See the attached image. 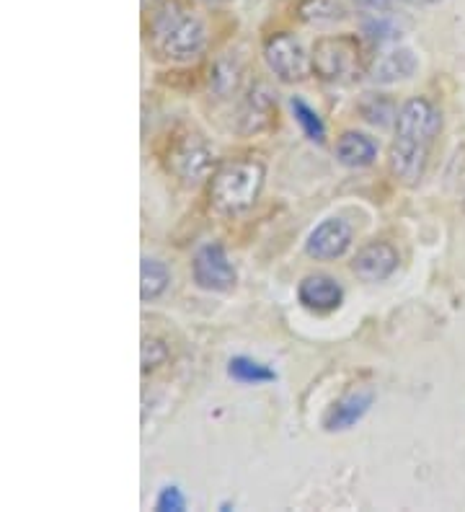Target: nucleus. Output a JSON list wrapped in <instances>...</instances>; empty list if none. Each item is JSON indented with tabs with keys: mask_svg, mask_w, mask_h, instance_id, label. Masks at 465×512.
<instances>
[{
	"mask_svg": "<svg viewBox=\"0 0 465 512\" xmlns=\"http://www.w3.org/2000/svg\"><path fill=\"white\" fill-rule=\"evenodd\" d=\"M168 282H171V269L166 267V262H158V259L145 256L143 264H140V298L145 303L161 298L168 290Z\"/></svg>",
	"mask_w": 465,
	"mask_h": 512,
	"instance_id": "obj_16",
	"label": "nucleus"
},
{
	"mask_svg": "<svg viewBox=\"0 0 465 512\" xmlns=\"http://www.w3.org/2000/svg\"><path fill=\"white\" fill-rule=\"evenodd\" d=\"M241 81H243V65L238 63L236 57H223V60H217V65L212 68V75H210V88L220 96V99L236 94L238 88H241Z\"/></svg>",
	"mask_w": 465,
	"mask_h": 512,
	"instance_id": "obj_20",
	"label": "nucleus"
},
{
	"mask_svg": "<svg viewBox=\"0 0 465 512\" xmlns=\"http://www.w3.org/2000/svg\"><path fill=\"white\" fill-rule=\"evenodd\" d=\"M352 246V225L344 218H326L310 231L308 241H305V251L310 259L318 262H329V259H339L347 254Z\"/></svg>",
	"mask_w": 465,
	"mask_h": 512,
	"instance_id": "obj_8",
	"label": "nucleus"
},
{
	"mask_svg": "<svg viewBox=\"0 0 465 512\" xmlns=\"http://www.w3.org/2000/svg\"><path fill=\"white\" fill-rule=\"evenodd\" d=\"M264 63L277 75L282 83H300L308 78L310 57L305 55V47L298 37L292 34H274L264 44Z\"/></svg>",
	"mask_w": 465,
	"mask_h": 512,
	"instance_id": "obj_6",
	"label": "nucleus"
},
{
	"mask_svg": "<svg viewBox=\"0 0 465 512\" xmlns=\"http://www.w3.org/2000/svg\"><path fill=\"white\" fill-rule=\"evenodd\" d=\"M143 3H145V6H148V3H155V0H143Z\"/></svg>",
	"mask_w": 465,
	"mask_h": 512,
	"instance_id": "obj_26",
	"label": "nucleus"
},
{
	"mask_svg": "<svg viewBox=\"0 0 465 512\" xmlns=\"http://www.w3.org/2000/svg\"><path fill=\"white\" fill-rule=\"evenodd\" d=\"M186 507V497L181 494L179 487H163L158 500H155V510L161 512H181Z\"/></svg>",
	"mask_w": 465,
	"mask_h": 512,
	"instance_id": "obj_23",
	"label": "nucleus"
},
{
	"mask_svg": "<svg viewBox=\"0 0 465 512\" xmlns=\"http://www.w3.org/2000/svg\"><path fill=\"white\" fill-rule=\"evenodd\" d=\"M463 210H465V197H463Z\"/></svg>",
	"mask_w": 465,
	"mask_h": 512,
	"instance_id": "obj_27",
	"label": "nucleus"
},
{
	"mask_svg": "<svg viewBox=\"0 0 465 512\" xmlns=\"http://www.w3.org/2000/svg\"><path fill=\"white\" fill-rule=\"evenodd\" d=\"M352 3L357 8H362L365 13L393 11V6H396V0H352Z\"/></svg>",
	"mask_w": 465,
	"mask_h": 512,
	"instance_id": "obj_24",
	"label": "nucleus"
},
{
	"mask_svg": "<svg viewBox=\"0 0 465 512\" xmlns=\"http://www.w3.org/2000/svg\"><path fill=\"white\" fill-rule=\"evenodd\" d=\"M300 306L313 313H331L341 306L344 288L329 275H308L298 285Z\"/></svg>",
	"mask_w": 465,
	"mask_h": 512,
	"instance_id": "obj_11",
	"label": "nucleus"
},
{
	"mask_svg": "<svg viewBox=\"0 0 465 512\" xmlns=\"http://www.w3.org/2000/svg\"><path fill=\"white\" fill-rule=\"evenodd\" d=\"M298 16L308 26H331L347 19V8L341 0H300Z\"/></svg>",
	"mask_w": 465,
	"mask_h": 512,
	"instance_id": "obj_15",
	"label": "nucleus"
},
{
	"mask_svg": "<svg viewBox=\"0 0 465 512\" xmlns=\"http://www.w3.org/2000/svg\"><path fill=\"white\" fill-rule=\"evenodd\" d=\"M290 109H292V117H295V122H298L300 132H303L310 143H316V145L326 143V125H323L321 114L310 107L308 101L300 99V96H292Z\"/></svg>",
	"mask_w": 465,
	"mask_h": 512,
	"instance_id": "obj_19",
	"label": "nucleus"
},
{
	"mask_svg": "<svg viewBox=\"0 0 465 512\" xmlns=\"http://www.w3.org/2000/svg\"><path fill=\"white\" fill-rule=\"evenodd\" d=\"M362 34L372 44H391L401 37V24L393 16V11L367 13L365 19H362Z\"/></svg>",
	"mask_w": 465,
	"mask_h": 512,
	"instance_id": "obj_18",
	"label": "nucleus"
},
{
	"mask_svg": "<svg viewBox=\"0 0 465 512\" xmlns=\"http://www.w3.org/2000/svg\"><path fill=\"white\" fill-rule=\"evenodd\" d=\"M416 68H419V63H416L414 52L406 50V47H396V50L375 55V60L367 65V78L378 86H391V83L411 78Z\"/></svg>",
	"mask_w": 465,
	"mask_h": 512,
	"instance_id": "obj_12",
	"label": "nucleus"
},
{
	"mask_svg": "<svg viewBox=\"0 0 465 512\" xmlns=\"http://www.w3.org/2000/svg\"><path fill=\"white\" fill-rule=\"evenodd\" d=\"M274 114H277V99L269 91V86L267 83H254L246 91L241 109H238V132L256 135V132L267 130L274 122Z\"/></svg>",
	"mask_w": 465,
	"mask_h": 512,
	"instance_id": "obj_9",
	"label": "nucleus"
},
{
	"mask_svg": "<svg viewBox=\"0 0 465 512\" xmlns=\"http://www.w3.org/2000/svg\"><path fill=\"white\" fill-rule=\"evenodd\" d=\"M192 277L207 293H228L236 288L238 272L223 244H205L192 259Z\"/></svg>",
	"mask_w": 465,
	"mask_h": 512,
	"instance_id": "obj_7",
	"label": "nucleus"
},
{
	"mask_svg": "<svg viewBox=\"0 0 465 512\" xmlns=\"http://www.w3.org/2000/svg\"><path fill=\"white\" fill-rule=\"evenodd\" d=\"M155 55L171 63H192L207 50V26L179 0H166L150 21Z\"/></svg>",
	"mask_w": 465,
	"mask_h": 512,
	"instance_id": "obj_2",
	"label": "nucleus"
},
{
	"mask_svg": "<svg viewBox=\"0 0 465 512\" xmlns=\"http://www.w3.org/2000/svg\"><path fill=\"white\" fill-rule=\"evenodd\" d=\"M378 158V143L365 132H344L336 140V161L347 169H367Z\"/></svg>",
	"mask_w": 465,
	"mask_h": 512,
	"instance_id": "obj_14",
	"label": "nucleus"
},
{
	"mask_svg": "<svg viewBox=\"0 0 465 512\" xmlns=\"http://www.w3.org/2000/svg\"><path fill=\"white\" fill-rule=\"evenodd\" d=\"M403 3H409V6L424 8V6H434V3H440V0H403Z\"/></svg>",
	"mask_w": 465,
	"mask_h": 512,
	"instance_id": "obj_25",
	"label": "nucleus"
},
{
	"mask_svg": "<svg viewBox=\"0 0 465 512\" xmlns=\"http://www.w3.org/2000/svg\"><path fill=\"white\" fill-rule=\"evenodd\" d=\"M212 163H215V156H212L210 143L199 132H181L168 145L166 169L186 187H197L210 179Z\"/></svg>",
	"mask_w": 465,
	"mask_h": 512,
	"instance_id": "obj_5",
	"label": "nucleus"
},
{
	"mask_svg": "<svg viewBox=\"0 0 465 512\" xmlns=\"http://www.w3.org/2000/svg\"><path fill=\"white\" fill-rule=\"evenodd\" d=\"M398 262H401V256H398L396 246L388 241H370L354 256L352 272L362 282H385L398 269Z\"/></svg>",
	"mask_w": 465,
	"mask_h": 512,
	"instance_id": "obj_10",
	"label": "nucleus"
},
{
	"mask_svg": "<svg viewBox=\"0 0 465 512\" xmlns=\"http://www.w3.org/2000/svg\"><path fill=\"white\" fill-rule=\"evenodd\" d=\"M140 360H143V373H153L161 365H166L168 360V344L155 337L143 339V352H140Z\"/></svg>",
	"mask_w": 465,
	"mask_h": 512,
	"instance_id": "obj_22",
	"label": "nucleus"
},
{
	"mask_svg": "<svg viewBox=\"0 0 465 512\" xmlns=\"http://www.w3.org/2000/svg\"><path fill=\"white\" fill-rule=\"evenodd\" d=\"M357 112L362 114L365 122L375 127H388L396 125L398 107L396 101L388 94H362L360 104H357Z\"/></svg>",
	"mask_w": 465,
	"mask_h": 512,
	"instance_id": "obj_17",
	"label": "nucleus"
},
{
	"mask_svg": "<svg viewBox=\"0 0 465 512\" xmlns=\"http://www.w3.org/2000/svg\"><path fill=\"white\" fill-rule=\"evenodd\" d=\"M372 401V391H352V394L341 396L339 401L329 406V412L323 417V427L329 432H341V430H349L370 412Z\"/></svg>",
	"mask_w": 465,
	"mask_h": 512,
	"instance_id": "obj_13",
	"label": "nucleus"
},
{
	"mask_svg": "<svg viewBox=\"0 0 465 512\" xmlns=\"http://www.w3.org/2000/svg\"><path fill=\"white\" fill-rule=\"evenodd\" d=\"M310 68L326 83H349L367 73L362 65V44L352 34L321 37L310 52Z\"/></svg>",
	"mask_w": 465,
	"mask_h": 512,
	"instance_id": "obj_4",
	"label": "nucleus"
},
{
	"mask_svg": "<svg viewBox=\"0 0 465 512\" xmlns=\"http://www.w3.org/2000/svg\"><path fill=\"white\" fill-rule=\"evenodd\" d=\"M396 140L391 145L388 166L391 174L406 187H416L427 174L429 153L442 130V114L429 99H409L398 109Z\"/></svg>",
	"mask_w": 465,
	"mask_h": 512,
	"instance_id": "obj_1",
	"label": "nucleus"
},
{
	"mask_svg": "<svg viewBox=\"0 0 465 512\" xmlns=\"http://www.w3.org/2000/svg\"><path fill=\"white\" fill-rule=\"evenodd\" d=\"M267 169L256 158H230L210 176V207L223 218H233L254 207L264 189Z\"/></svg>",
	"mask_w": 465,
	"mask_h": 512,
	"instance_id": "obj_3",
	"label": "nucleus"
},
{
	"mask_svg": "<svg viewBox=\"0 0 465 512\" xmlns=\"http://www.w3.org/2000/svg\"><path fill=\"white\" fill-rule=\"evenodd\" d=\"M228 375L233 381L238 383H246V386H259V383H269L277 378L272 368H267L264 363L259 360H251V357H233L228 363Z\"/></svg>",
	"mask_w": 465,
	"mask_h": 512,
	"instance_id": "obj_21",
	"label": "nucleus"
}]
</instances>
